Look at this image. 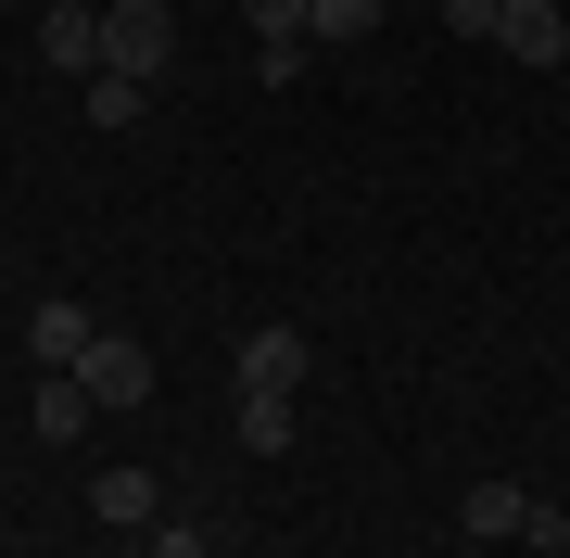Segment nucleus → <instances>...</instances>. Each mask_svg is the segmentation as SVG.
Segmentation results:
<instances>
[{"instance_id":"nucleus-9","label":"nucleus","mask_w":570,"mask_h":558,"mask_svg":"<svg viewBox=\"0 0 570 558\" xmlns=\"http://www.w3.org/2000/svg\"><path fill=\"white\" fill-rule=\"evenodd\" d=\"M89 508H102L115 533H153V470H102V482H89Z\"/></svg>"},{"instance_id":"nucleus-4","label":"nucleus","mask_w":570,"mask_h":558,"mask_svg":"<svg viewBox=\"0 0 570 558\" xmlns=\"http://www.w3.org/2000/svg\"><path fill=\"white\" fill-rule=\"evenodd\" d=\"M228 381H242V393H292V381H305V331H292V317H266V331H242V355H228Z\"/></svg>"},{"instance_id":"nucleus-2","label":"nucleus","mask_w":570,"mask_h":558,"mask_svg":"<svg viewBox=\"0 0 570 558\" xmlns=\"http://www.w3.org/2000/svg\"><path fill=\"white\" fill-rule=\"evenodd\" d=\"M165 39H178V26H165V0H102V77H165Z\"/></svg>"},{"instance_id":"nucleus-15","label":"nucleus","mask_w":570,"mask_h":558,"mask_svg":"<svg viewBox=\"0 0 570 558\" xmlns=\"http://www.w3.org/2000/svg\"><path fill=\"white\" fill-rule=\"evenodd\" d=\"M494 13H508V0H444V26H456V39H494Z\"/></svg>"},{"instance_id":"nucleus-16","label":"nucleus","mask_w":570,"mask_h":558,"mask_svg":"<svg viewBox=\"0 0 570 558\" xmlns=\"http://www.w3.org/2000/svg\"><path fill=\"white\" fill-rule=\"evenodd\" d=\"M0 432H13V407H0Z\"/></svg>"},{"instance_id":"nucleus-12","label":"nucleus","mask_w":570,"mask_h":558,"mask_svg":"<svg viewBox=\"0 0 570 558\" xmlns=\"http://www.w3.org/2000/svg\"><path fill=\"white\" fill-rule=\"evenodd\" d=\"M140 102H153L140 77H89V127H140Z\"/></svg>"},{"instance_id":"nucleus-14","label":"nucleus","mask_w":570,"mask_h":558,"mask_svg":"<svg viewBox=\"0 0 570 558\" xmlns=\"http://www.w3.org/2000/svg\"><path fill=\"white\" fill-rule=\"evenodd\" d=\"M242 26L254 39H305V0H242Z\"/></svg>"},{"instance_id":"nucleus-3","label":"nucleus","mask_w":570,"mask_h":558,"mask_svg":"<svg viewBox=\"0 0 570 558\" xmlns=\"http://www.w3.org/2000/svg\"><path fill=\"white\" fill-rule=\"evenodd\" d=\"M77 381H89V407H153V355L127 343V331H102L77 355Z\"/></svg>"},{"instance_id":"nucleus-13","label":"nucleus","mask_w":570,"mask_h":558,"mask_svg":"<svg viewBox=\"0 0 570 558\" xmlns=\"http://www.w3.org/2000/svg\"><path fill=\"white\" fill-rule=\"evenodd\" d=\"M140 558H216V533H204V520H153Z\"/></svg>"},{"instance_id":"nucleus-6","label":"nucleus","mask_w":570,"mask_h":558,"mask_svg":"<svg viewBox=\"0 0 570 558\" xmlns=\"http://www.w3.org/2000/svg\"><path fill=\"white\" fill-rule=\"evenodd\" d=\"M89 343H102V317H89V305H77V292H51V305H39V317H26V355H39V369H77V355H89Z\"/></svg>"},{"instance_id":"nucleus-5","label":"nucleus","mask_w":570,"mask_h":558,"mask_svg":"<svg viewBox=\"0 0 570 558\" xmlns=\"http://www.w3.org/2000/svg\"><path fill=\"white\" fill-rule=\"evenodd\" d=\"M39 63H63V77H102V13H89V0H51V13H39Z\"/></svg>"},{"instance_id":"nucleus-8","label":"nucleus","mask_w":570,"mask_h":558,"mask_svg":"<svg viewBox=\"0 0 570 558\" xmlns=\"http://www.w3.org/2000/svg\"><path fill=\"white\" fill-rule=\"evenodd\" d=\"M89 419H102V407H89V381H77V369H51L39 393H26V432H39V444H77Z\"/></svg>"},{"instance_id":"nucleus-1","label":"nucleus","mask_w":570,"mask_h":558,"mask_svg":"<svg viewBox=\"0 0 570 558\" xmlns=\"http://www.w3.org/2000/svg\"><path fill=\"white\" fill-rule=\"evenodd\" d=\"M456 520H469V546H546V558H570V508L532 496V482H469Z\"/></svg>"},{"instance_id":"nucleus-10","label":"nucleus","mask_w":570,"mask_h":558,"mask_svg":"<svg viewBox=\"0 0 570 558\" xmlns=\"http://www.w3.org/2000/svg\"><path fill=\"white\" fill-rule=\"evenodd\" d=\"M242 444L254 457H292V393H242Z\"/></svg>"},{"instance_id":"nucleus-11","label":"nucleus","mask_w":570,"mask_h":558,"mask_svg":"<svg viewBox=\"0 0 570 558\" xmlns=\"http://www.w3.org/2000/svg\"><path fill=\"white\" fill-rule=\"evenodd\" d=\"M381 26V0H305V39H367Z\"/></svg>"},{"instance_id":"nucleus-7","label":"nucleus","mask_w":570,"mask_h":558,"mask_svg":"<svg viewBox=\"0 0 570 558\" xmlns=\"http://www.w3.org/2000/svg\"><path fill=\"white\" fill-rule=\"evenodd\" d=\"M494 51H520V63H570V13H558V0H508V13H494Z\"/></svg>"}]
</instances>
